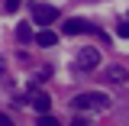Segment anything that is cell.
<instances>
[{
  "label": "cell",
  "instance_id": "6da1fadb",
  "mask_svg": "<svg viewBox=\"0 0 129 126\" xmlns=\"http://www.w3.org/2000/svg\"><path fill=\"white\" fill-rule=\"evenodd\" d=\"M71 104H74V110H107V107H110V94L87 91V94H78Z\"/></svg>",
  "mask_w": 129,
  "mask_h": 126
},
{
  "label": "cell",
  "instance_id": "7a4b0ae2",
  "mask_svg": "<svg viewBox=\"0 0 129 126\" xmlns=\"http://www.w3.org/2000/svg\"><path fill=\"white\" fill-rule=\"evenodd\" d=\"M58 16H61V13H58V7H52V3H32V23L42 26V29L52 26Z\"/></svg>",
  "mask_w": 129,
  "mask_h": 126
},
{
  "label": "cell",
  "instance_id": "3957f363",
  "mask_svg": "<svg viewBox=\"0 0 129 126\" xmlns=\"http://www.w3.org/2000/svg\"><path fill=\"white\" fill-rule=\"evenodd\" d=\"M64 36H84V32H97L94 26H90V23H87V19H78V16H74V19H64Z\"/></svg>",
  "mask_w": 129,
  "mask_h": 126
},
{
  "label": "cell",
  "instance_id": "277c9868",
  "mask_svg": "<svg viewBox=\"0 0 129 126\" xmlns=\"http://www.w3.org/2000/svg\"><path fill=\"white\" fill-rule=\"evenodd\" d=\"M97 65H100V52H97V48H81L78 52V68H84V71H90V68H97Z\"/></svg>",
  "mask_w": 129,
  "mask_h": 126
},
{
  "label": "cell",
  "instance_id": "5b68a950",
  "mask_svg": "<svg viewBox=\"0 0 129 126\" xmlns=\"http://www.w3.org/2000/svg\"><path fill=\"white\" fill-rule=\"evenodd\" d=\"M32 42H36V45H39V48H52V45H55V42H58V36H55V32H52V29H39V36H36Z\"/></svg>",
  "mask_w": 129,
  "mask_h": 126
},
{
  "label": "cell",
  "instance_id": "8992f818",
  "mask_svg": "<svg viewBox=\"0 0 129 126\" xmlns=\"http://www.w3.org/2000/svg\"><path fill=\"white\" fill-rule=\"evenodd\" d=\"M32 107H36V113H48V107H52V100H48V94H32Z\"/></svg>",
  "mask_w": 129,
  "mask_h": 126
},
{
  "label": "cell",
  "instance_id": "52a82bcc",
  "mask_svg": "<svg viewBox=\"0 0 129 126\" xmlns=\"http://www.w3.org/2000/svg\"><path fill=\"white\" fill-rule=\"evenodd\" d=\"M16 39H19V42H32V26L29 23H19V26H16Z\"/></svg>",
  "mask_w": 129,
  "mask_h": 126
},
{
  "label": "cell",
  "instance_id": "ba28073f",
  "mask_svg": "<svg viewBox=\"0 0 129 126\" xmlns=\"http://www.w3.org/2000/svg\"><path fill=\"white\" fill-rule=\"evenodd\" d=\"M36 126H61V123H58L52 113H39V116H36Z\"/></svg>",
  "mask_w": 129,
  "mask_h": 126
},
{
  "label": "cell",
  "instance_id": "9c48e42d",
  "mask_svg": "<svg viewBox=\"0 0 129 126\" xmlns=\"http://www.w3.org/2000/svg\"><path fill=\"white\" fill-rule=\"evenodd\" d=\"M107 78H110V81H126L129 74H126V71H123V68H119V65H113L110 71H107Z\"/></svg>",
  "mask_w": 129,
  "mask_h": 126
},
{
  "label": "cell",
  "instance_id": "30bf717a",
  "mask_svg": "<svg viewBox=\"0 0 129 126\" xmlns=\"http://www.w3.org/2000/svg\"><path fill=\"white\" fill-rule=\"evenodd\" d=\"M116 36H119V39H129V23H126V19L116 26Z\"/></svg>",
  "mask_w": 129,
  "mask_h": 126
},
{
  "label": "cell",
  "instance_id": "8fae6325",
  "mask_svg": "<svg viewBox=\"0 0 129 126\" xmlns=\"http://www.w3.org/2000/svg\"><path fill=\"white\" fill-rule=\"evenodd\" d=\"M3 7H7V13H16L19 10V0H3Z\"/></svg>",
  "mask_w": 129,
  "mask_h": 126
},
{
  "label": "cell",
  "instance_id": "7c38bea8",
  "mask_svg": "<svg viewBox=\"0 0 129 126\" xmlns=\"http://www.w3.org/2000/svg\"><path fill=\"white\" fill-rule=\"evenodd\" d=\"M0 126H13V120H10L7 113H0Z\"/></svg>",
  "mask_w": 129,
  "mask_h": 126
},
{
  "label": "cell",
  "instance_id": "4fadbf2b",
  "mask_svg": "<svg viewBox=\"0 0 129 126\" xmlns=\"http://www.w3.org/2000/svg\"><path fill=\"white\" fill-rule=\"evenodd\" d=\"M71 126H90V123H87L84 116H78V120H74V123H71Z\"/></svg>",
  "mask_w": 129,
  "mask_h": 126
}]
</instances>
